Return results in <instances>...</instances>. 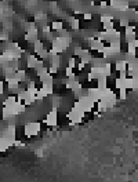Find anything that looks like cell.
<instances>
[{"mask_svg":"<svg viewBox=\"0 0 138 182\" xmlns=\"http://www.w3.org/2000/svg\"><path fill=\"white\" fill-rule=\"evenodd\" d=\"M25 126V137L26 138H32V137H35V135H38L39 133H42L40 131V121H28V123H25L23 124Z\"/></svg>","mask_w":138,"mask_h":182,"instance_id":"obj_1","label":"cell"}]
</instances>
